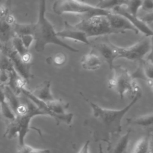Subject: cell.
<instances>
[{"instance_id": "obj_21", "label": "cell", "mask_w": 153, "mask_h": 153, "mask_svg": "<svg viewBox=\"0 0 153 153\" xmlns=\"http://www.w3.org/2000/svg\"><path fill=\"white\" fill-rule=\"evenodd\" d=\"M67 61V57L63 53H58L46 59V62L48 65H53L55 66L64 65Z\"/></svg>"}, {"instance_id": "obj_19", "label": "cell", "mask_w": 153, "mask_h": 153, "mask_svg": "<svg viewBox=\"0 0 153 153\" xmlns=\"http://www.w3.org/2000/svg\"><path fill=\"white\" fill-rule=\"evenodd\" d=\"M33 27L34 23L23 24L16 22L13 26V31L14 35L19 37L26 35H33Z\"/></svg>"}, {"instance_id": "obj_32", "label": "cell", "mask_w": 153, "mask_h": 153, "mask_svg": "<svg viewBox=\"0 0 153 153\" xmlns=\"http://www.w3.org/2000/svg\"><path fill=\"white\" fill-rule=\"evenodd\" d=\"M5 94L3 89V87L0 86V103L2 102L5 101Z\"/></svg>"}, {"instance_id": "obj_11", "label": "cell", "mask_w": 153, "mask_h": 153, "mask_svg": "<svg viewBox=\"0 0 153 153\" xmlns=\"http://www.w3.org/2000/svg\"><path fill=\"white\" fill-rule=\"evenodd\" d=\"M131 130L122 135L120 134L114 136L108 143V153H130L128 150Z\"/></svg>"}, {"instance_id": "obj_1", "label": "cell", "mask_w": 153, "mask_h": 153, "mask_svg": "<svg viewBox=\"0 0 153 153\" xmlns=\"http://www.w3.org/2000/svg\"><path fill=\"white\" fill-rule=\"evenodd\" d=\"M82 97L89 105L91 112L84 121V126L89 131L95 142H109L111 138L120 134L122 120L142 96L140 88L133 96L131 101L121 109L103 108L87 99L82 93Z\"/></svg>"}, {"instance_id": "obj_24", "label": "cell", "mask_w": 153, "mask_h": 153, "mask_svg": "<svg viewBox=\"0 0 153 153\" xmlns=\"http://www.w3.org/2000/svg\"><path fill=\"white\" fill-rule=\"evenodd\" d=\"M0 108L2 115L6 119H8L11 121L16 118V115L13 112L6 100L0 103Z\"/></svg>"}, {"instance_id": "obj_20", "label": "cell", "mask_w": 153, "mask_h": 153, "mask_svg": "<svg viewBox=\"0 0 153 153\" xmlns=\"http://www.w3.org/2000/svg\"><path fill=\"white\" fill-rule=\"evenodd\" d=\"M143 0H124L123 6L126 7V10L131 14L137 16V13L141 8Z\"/></svg>"}, {"instance_id": "obj_29", "label": "cell", "mask_w": 153, "mask_h": 153, "mask_svg": "<svg viewBox=\"0 0 153 153\" xmlns=\"http://www.w3.org/2000/svg\"><path fill=\"white\" fill-rule=\"evenodd\" d=\"M143 23H145L146 25L151 24L152 23L153 21V16H152V12L150 11L148 13L145 14L143 16H141L139 17Z\"/></svg>"}, {"instance_id": "obj_15", "label": "cell", "mask_w": 153, "mask_h": 153, "mask_svg": "<svg viewBox=\"0 0 153 153\" xmlns=\"http://www.w3.org/2000/svg\"><path fill=\"white\" fill-rule=\"evenodd\" d=\"M10 41L11 47L20 56L22 61L25 63H30L32 54L29 50L23 45L20 37L14 35Z\"/></svg>"}, {"instance_id": "obj_14", "label": "cell", "mask_w": 153, "mask_h": 153, "mask_svg": "<svg viewBox=\"0 0 153 153\" xmlns=\"http://www.w3.org/2000/svg\"><path fill=\"white\" fill-rule=\"evenodd\" d=\"M50 82L49 81H45L38 87H36L31 93L39 100L47 102L54 99L51 90Z\"/></svg>"}, {"instance_id": "obj_16", "label": "cell", "mask_w": 153, "mask_h": 153, "mask_svg": "<svg viewBox=\"0 0 153 153\" xmlns=\"http://www.w3.org/2000/svg\"><path fill=\"white\" fill-rule=\"evenodd\" d=\"M81 63L85 69L96 70L100 67L102 59L96 53L91 50L90 52L82 57Z\"/></svg>"}, {"instance_id": "obj_33", "label": "cell", "mask_w": 153, "mask_h": 153, "mask_svg": "<svg viewBox=\"0 0 153 153\" xmlns=\"http://www.w3.org/2000/svg\"><path fill=\"white\" fill-rule=\"evenodd\" d=\"M99 153H103V151L101 143H99Z\"/></svg>"}, {"instance_id": "obj_3", "label": "cell", "mask_w": 153, "mask_h": 153, "mask_svg": "<svg viewBox=\"0 0 153 153\" xmlns=\"http://www.w3.org/2000/svg\"><path fill=\"white\" fill-rule=\"evenodd\" d=\"M53 10L57 14L72 13L88 17L97 15H108L110 10L93 6L78 0H57L53 5Z\"/></svg>"}, {"instance_id": "obj_12", "label": "cell", "mask_w": 153, "mask_h": 153, "mask_svg": "<svg viewBox=\"0 0 153 153\" xmlns=\"http://www.w3.org/2000/svg\"><path fill=\"white\" fill-rule=\"evenodd\" d=\"M111 11L126 17L139 30V32H141L146 36L149 37L152 36V31L148 26L143 23L139 17L134 16L129 13L124 6H117L113 8Z\"/></svg>"}, {"instance_id": "obj_8", "label": "cell", "mask_w": 153, "mask_h": 153, "mask_svg": "<svg viewBox=\"0 0 153 153\" xmlns=\"http://www.w3.org/2000/svg\"><path fill=\"white\" fill-rule=\"evenodd\" d=\"M119 48L120 47L112 44L106 37L103 40L94 42L92 45L91 50L96 53L102 60L105 61L109 69L112 71L114 65V62L118 59Z\"/></svg>"}, {"instance_id": "obj_9", "label": "cell", "mask_w": 153, "mask_h": 153, "mask_svg": "<svg viewBox=\"0 0 153 153\" xmlns=\"http://www.w3.org/2000/svg\"><path fill=\"white\" fill-rule=\"evenodd\" d=\"M109 23L111 29L115 33H124L127 30H131L137 34L139 30L124 17L114 13H109L107 16Z\"/></svg>"}, {"instance_id": "obj_7", "label": "cell", "mask_w": 153, "mask_h": 153, "mask_svg": "<svg viewBox=\"0 0 153 153\" xmlns=\"http://www.w3.org/2000/svg\"><path fill=\"white\" fill-rule=\"evenodd\" d=\"M152 50L151 41L148 37L143 38L134 45L128 47L119 48L118 58H124L131 61H140Z\"/></svg>"}, {"instance_id": "obj_22", "label": "cell", "mask_w": 153, "mask_h": 153, "mask_svg": "<svg viewBox=\"0 0 153 153\" xmlns=\"http://www.w3.org/2000/svg\"><path fill=\"white\" fill-rule=\"evenodd\" d=\"M124 0H100L96 5L97 7L110 10L117 6H123Z\"/></svg>"}, {"instance_id": "obj_2", "label": "cell", "mask_w": 153, "mask_h": 153, "mask_svg": "<svg viewBox=\"0 0 153 153\" xmlns=\"http://www.w3.org/2000/svg\"><path fill=\"white\" fill-rule=\"evenodd\" d=\"M45 10L46 0H39L38 18L37 22L34 23L33 33L36 51L42 52L44 50L46 45L53 44L71 52H78V49L70 46L57 36L54 26L45 17Z\"/></svg>"}, {"instance_id": "obj_25", "label": "cell", "mask_w": 153, "mask_h": 153, "mask_svg": "<svg viewBox=\"0 0 153 153\" xmlns=\"http://www.w3.org/2000/svg\"><path fill=\"white\" fill-rule=\"evenodd\" d=\"M0 70L6 71L8 72H11L14 70L13 66L7 57V56L4 54L2 52L0 51Z\"/></svg>"}, {"instance_id": "obj_30", "label": "cell", "mask_w": 153, "mask_h": 153, "mask_svg": "<svg viewBox=\"0 0 153 153\" xmlns=\"http://www.w3.org/2000/svg\"><path fill=\"white\" fill-rule=\"evenodd\" d=\"M141 8L145 11H152L153 8V3L152 0H143Z\"/></svg>"}, {"instance_id": "obj_27", "label": "cell", "mask_w": 153, "mask_h": 153, "mask_svg": "<svg viewBox=\"0 0 153 153\" xmlns=\"http://www.w3.org/2000/svg\"><path fill=\"white\" fill-rule=\"evenodd\" d=\"M10 80V72L0 70V86H8Z\"/></svg>"}, {"instance_id": "obj_23", "label": "cell", "mask_w": 153, "mask_h": 153, "mask_svg": "<svg viewBox=\"0 0 153 153\" xmlns=\"http://www.w3.org/2000/svg\"><path fill=\"white\" fill-rule=\"evenodd\" d=\"M17 153H50L48 149H37L26 143L19 146Z\"/></svg>"}, {"instance_id": "obj_4", "label": "cell", "mask_w": 153, "mask_h": 153, "mask_svg": "<svg viewBox=\"0 0 153 153\" xmlns=\"http://www.w3.org/2000/svg\"><path fill=\"white\" fill-rule=\"evenodd\" d=\"M112 71L113 75L108 79V87L115 90L121 99L126 93H130L134 96L140 89L127 69L121 66L114 65Z\"/></svg>"}, {"instance_id": "obj_18", "label": "cell", "mask_w": 153, "mask_h": 153, "mask_svg": "<svg viewBox=\"0 0 153 153\" xmlns=\"http://www.w3.org/2000/svg\"><path fill=\"white\" fill-rule=\"evenodd\" d=\"M151 133H148L135 144L131 153H148L151 151Z\"/></svg>"}, {"instance_id": "obj_28", "label": "cell", "mask_w": 153, "mask_h": 153, "mask_svg": "<svg viewBox=\"0 0 153 153\" xmlns=\"http://www.w3.org/2000/svg\"><path fill=\"white\" fill-rule=\"evenodd\" d=\"M23 45L29 50V48L34 41V38L32 35H26L20 36Z\"/></svg>"}, {"instance_id": "obj_34", "label": "cell", "mask_w": 153, "mask_h": 153, "mask_svg": "<svg viewBox=\"0 0 153 153\" xmlns=\"http://www.w3.org/2000/svg\"><path fill=\"white\" fill-rule=\"evenodd\" d=\"M78 1H81V2H84L86 1V0H78Z\"/></svg>"}, {"instance_id": "obj_6", "label": "cell", "mask_w": 153, "mask_h": 153, "mask_svg": "<svg viewBox=\"0 0 153 153\" xmlns=\"http://www.w3.org/2000/svg\"><path fill=\"white\" fill-rule=\"evenodd\" d=\"M0 51L10 59L17 73L28 83L29 80L33 77V75L30 71L31 64L24 63L20 56L13 48L11 45H9L8 43L0 42Z\"/></svg>"}, {"instance_id": "obj_26", "label": "cell", "mask_w": 153, "mask_h": 153, "mask_svg": "<svg viewBox=\"0 0 153 153\" xmlns=\"http://www.w3.org/2000/svg\"><path fill=\"white\" fill-rule=\"evenodd\" d=\"M5 4L0 5V20H4L5 18L10 14V2L11 0H7Z\"/></svg>"}, {"instance_id": "obj_10", "label": "cell", "mask_w": 153, "mask_h": 153, "mask_svg": "<svg viewBox=\"0 0 153 153\" xmlns=\"http://www.w3.org/2000/svg\"><path fill=\"white\" fill-rule=\"evenodd\" d=\"M56 34L59 38L69 39L75 42L84 43L87 45L90 44L85 33L75 27L74 25H71L68 23L67 21L65 22L63 29L60 31L56 32Z\"/></svg>"}, {"instance_id": "obj_13", "label": "cell", "mask_w": 153, "mask_h": 153, "mask_svg": "<svg viewBox=\"0 0 153 153\" xmlns=\"http://www.w3.org/2000/svg\"><path fill=\"white\" fill-rule=\"evenodd\" d=\"M152 75L153 66L152 58H148L146 60L142 59L139 61L137 68L133 74H131V76L134 80L136 78L144 80L151 88L152 87Z\"/></svg>"}, {"instance_id": "obj_35", "label": "cell", "mask_w": 153, "mask_h": 153, "mask_svg": "<svg viewBox=\"0 0 153 153\" xmlns=\"http://www.w3.org/2000/svg\"><path fill=\"white\" fill-rule=\"evenodd\" d=\"M148 153H151V151H149V152H148Z\"/></svg>"}, {"instance_id": "obj_5", "label": "cell", "mask_w": 153, "mask_h": 153, "mask_svg": "<svg viewBox=\"0 0 153 153\" xmlns=\"http://www.w3.org/2000/svg\"><path fill=\"white\" fill-rule=\"evenodd\" d=\"M107 15H97L83 18L79 22L74 25L84 32L88 38L91 36H104L115 32L110 27Z\"/></svg>"}, {"instance_id": "obj_31", "label": "cell", "mask_w": 153, "mask_h": 153, "mask_svg": "<svg viewBox=\"0 0 153 153\" xmlns=\"http://www.w3.org/2000/svg\"><path fill=\"white\" fill-rule=\"evenodd\" d=\"M89 145H90V140H87L82 147L80 149L78 153H89Z\"/></svg>"}, {"instance_id": "obj_17", "label": "cell", "mask_w": 153, "mask_h": 153, "mask_svg": "<svg viewBox=\"0 0 153 153\" xmlns=\"http://www.w3.org/2000/svg\"><path fill=\"white\" fill-rule=\"evenodd\" d=\"M153 123V114H147L137 117L127 118V124L139 126L142 127H149Z\"/></svg>"}]
</instances>
